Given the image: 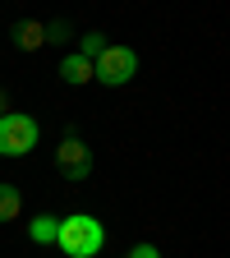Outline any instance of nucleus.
Masks as SVG:
<instances>
[{"label":"nucleus","instance_id":"7","mask_svg":"<svg viewBox=\"0 0 230 258\" xmlns=\"http://www.w3.org/2000/svg\"><path fill=\"white\" fill-rule=\"evenodd\" d=\"M55 231H60V217H51V212H42V217H32V221H28L32 244H55Z\"/></svg>","mask_w":230,"mask_h":258},{"label":"nucleus","instance_id":"5","mask_svg":"<svg viewBox=\"0 0 230 258\" xmlns=\"http://www.w3.org/2000/svg\"><path fill=\"white\" fill-rule=\"evenodd\" d=\"M14 46H19V51H42V46H46V28H42L37 19H19V23H14Z\"/></svg>","mask_w":230,"mask_h":258},{"label":"nucleus","instance_id":"1","mask_svg":"<svg viewBox=\"0 0 230 258\" xmlns=\"http://www.w3.org/2000/svg\"><path fill=\"white\" fill-rule=\"evenodd\" d=\"M55 244L64 258H97L106 244V226L97 221L92 212H74V217H60V231H55Z\"/></svg>","mask_w":230,"mask_h":258},{"label":"nucleus","instance_id":"9","mask_svg":"<svg viewBox=\"0 0 230 258\" xmlns=\"http://www.w3.org/2000/svg\"><path fill=\"white\" fill-rule=\"evenodd\" d=\"M106 46H111V42H106V32H97V28H92V32H83V37H79V51H74V55H83V60H97Z\"/></svg>","mask_w":230,"mask_h":258},{"label":"nucleus","instance_id":"11","mask_svg":"<svg viewBox=\"0 0 230 258\" xmlns=\"http://www.w3.org/2000/svg\"><path fill=\"white\" fill-rule=\"evenodd\" d=\"M124 258H161V249H157V244H147V240H143V244H134V249H129V253H124Z\"/></svg>","mask_w":230,"mask_h":258},{"label":"nucleus","instance_id":"8","mask_svg":"<svg viewBox=\"0 0 230 258\" xmlns=\"http://www.w3.org/2000/svg\"><path fill=\"white\" fill-rule=\"evenodd\" d=\"M19 212H23V189L0 184V221H19Z\"/></svg>","mask_w":230,"mask_h":258},{"label":"nucleus","instance_id":"6","mask_svg":"<svg viewBox=\"0 0 230 258\" xmlns=\"http://www.w3.org/2000/svg\"><path fill=\"white\" fill-rule=\"evenodd\" d=\"M60 79L74 83V88H79V83H92V60H83V55H64V60H60Z\"/></svg>","mask_w":230,"mask_h":258},{"label":"nucleus","instance_id":"10","mask_svg":"<svg viewBox=\"0 0 230 258\" xmlns=\"http://www.w3.org/2000/svg\"><path fill=\"white\" fill-rule=\"evenodd\" d=\"M46 28V42H64V37H69V23H64V19H55V23H42Z\"/></svg>","mask_w":230,"mask_h":258},{"label":"nucleus","instance_id":"2","mask_svg":"<svg viewBox=\"0 0 230 258\" xmlns=\"http://www.w3.org/2000/svg\"><path fill=\"white\" fill-rule=\"evenodd\" d=\"M134 74H138V55H134V46H120V42H111L102 55L92 60V79L102 83V88H124Z\"/></svg>","mask_w":230,"mask_h":258},{"label":"nucleus","instance_id":"3","mask_svg":"<svg viewBox=\"0 0 230 258\" xmlns=\"http://www.w3.org/2000/svg\"><path fill=\"white\" fill-rule=\"evenodd\" d=\"M37 139H42V129H37L32 115H23V111L0 115V157H28L37 148Z\"/></svg>","mask_w":230,"mask_h":258},{"label":"nucleus","instance_id":"12","mask_svg":"<svg viewBox=\"0 0 230 258\" xmlns=\"http://www.w3.org/2000/svg\"><path fill=\"white\" fill-rule=\"evenodd\" d=\"M0 106H5V92H0Z\"/></svg>","mask_w":230,"mask_h":258},{"label":"nucleus","instance_id":"4","mask_svg":"<svg viewBox=\"0 0 230 258\" xmlns=\"http://www.w3.org/2000/svg\"><path fill=\"white\" fill-rule=\"evenodd\" d=\"M55 166H60L64 180H74V184H83V180L92 175V148L74 134V129H69V134H64V143L55 148Z\"/></svg>","mask_w":230,"mask_h":258}]
</instances>
